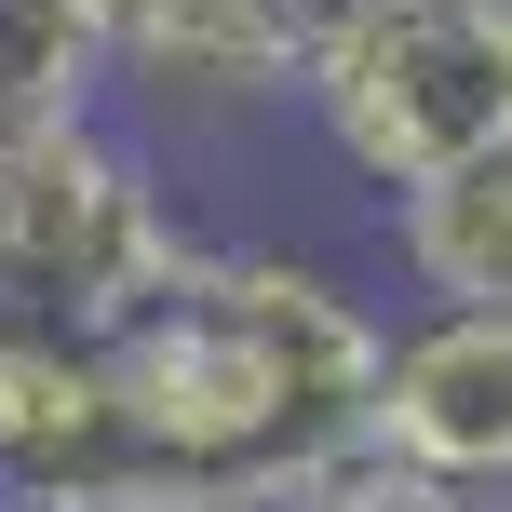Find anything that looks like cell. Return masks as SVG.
Returning <instances> with one entry per match:
<instances>
[{
  "label": "cell",
  "instance_id": "1",
  "mask_svg": "<svg viewBox=\"0 0 512 512\" xmlns=\"http://www.w3.org/2000/svg\"><path fill=\"white\" fill-rule=\"evenodd\" d=\"M108 499L95 512H310L364 459L378 324L297 256H176L95 337Z\"/></svg>",
  "mask_w": 512,
  "mask_h": 512
},
{
  "label": "cell",
  "instance_id": "2",
  "mask_svg": "<svg viewBox=\"0 0 512 512\" xmlns=\"http://www.w3.org/2000/svg\"><path fill=\"white\" fill-rule=\"evenodd\" d=\"M297 95L324 108L337 162L405 203V189L512 149V27L486 0H364V14L310 54Z\"/></svg>",
  "mask_w": 512,
  "mask_h": 512
},
{
  "label": "cell",
  "instance_id": "3",
  "mask_svg": "<svg viewBox=\"0 0 512 512\" xmlns=\"http://www.w3.org/2000/svg\"><path fill=\"white\" fill-rule=\"evenodd\" d=\"M189 230L162 216L149 162L122 149L108 122L27 135L0 149V324L27 337H108L135 297L176 283Z\"/></svg>",
  "mask_w": 512,
  "mask_h": 512
},
{
  "label": "cell",
  "instance_id": "4",
  "mask_svg": "<svg viewBox=\"0 0 512 512\" xmlns=\"http://www.w3.org/2000/svg\"><path fill=\"white\" fill-rule=\"evenodd\" d=\"M364 459L418 472L445 499H512V310H432V324L378 337V391H364Z\"/></svg>",
  "mask_w": 512,
  "mask_h": 512
},
{
  "label": "cell",
  "instance_id": "5",
  "mask_svg": "<svg viewBox=\"0 0 512 512\" xmlns=\"http://www.w3.org/2000/svg\"><path fill=\"white\" fill-rule=\"evenodd\" d=\"M95 14V54L162 95H203V108H243V95H283V41H270V0H81Z\"/></svg>",
  "mask_w": 512,
  "mask_h": 512
},
{
  "label": "cell",
  "instance_id": "6",
  "mask_svg": "<svg viewBox=\"0 0 512 512\" xmlns=\"http://www.w3.org/2000/svg\"><path fill=\"white\" fill-rule=\"evenodd\" d=\"M391 243H405V270H418L432 310H512V149L405 189L391 203Z\"/></svg>",
  "mask_w": 512,
  "mask_h": 512
},
{
  "label": "cell",
  "instance_id": "7",
  "mask_svg": "<svg viewBox=\"0 0 512 512\" xmlns=\"http://www.w3.org/2000/svg\"><path fill=\"white\" fill-rule=\"evenodd\" d=\"M95 81H108V54H95L81 0H0V149L95 122Z\"/></svg>",
  "mask_w": 512,
  "mask_h": 512
},
{
  "label": "cell",
  "instance_id": "8",
  "mask_svg": "<svg viewBox=\"0 0 512 512\" xmlns=\"http://www.w3.org/2000/svg\"><path fill=\"white\" fill-rule=\"evenodd\" d=\"M351 14H364V0H270V41H283V68L310 81V54H324V41H337Z\"/></svg>",
  "mask_w": 512,
  "mask_h": 512
},
{
  "label": "cell",
  "instance_id": "9",
  "mask_svg": "<svg viewBox=\"0 0 512 512\" xmlns=\"http://www.w3.org/2000/svg\"><path fill=\"white\" fill-rule=\"evenodd\" d=\"M486 14H499V27H512V0H486Z\"/></svg>",
  "mask_w": 512,
  "mask_h": 512
}]
</instances>
